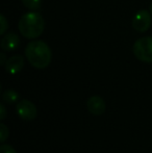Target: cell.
Listing matches in <instances>:
<instances>
[{
	"instance_id": "1",
	"label": "cell",
	"mask_w": 152,
	"mask_h": 153,
	"mask_svg": "<svg viewBox=\"0 0 152 153\" xmlns=\"http://www.w3.org/2000/svg\"><path fill=\"white\" fill-rule=\"evenodd\" d=\"M25 56L33 67L45 69L50 65L52 53L48 45L43 41H33L26 45Z\"/></svg>"
},
{
	"instance_id": "2",
	"label": "cell",
	"mask_w": 152,
	"mask_h": 153,
	"mask_svg": "<svg viewBox=\"0 0 152 153\" xmlns=\"http://www.w3.org/2000/svg\"><path fill=\"white\" fill-rule=\"evenodd\" d=\"M18 28L20 33L26 39L39 38L45 29V21L42 15L30 12L23 15L19 20Z\"/></svg>"
},
{
	"instance_id": "3",
	"label": "cell",
	"mask_w": 152,
	"mask_h": 153,
	"mask_svg": "<svg viewBox=\"0 0 152 153\" xmlns=\"http://www.w3.org/2000/svg\"><path fill=\"white\" fill-rule=\"evenodd\" d=\"M132 52L139 61L152 62V36H143L136 41Z\"/></svg>"
},
{
	"instance_id": "4",
	"label": "cell",
	"mask_w": 152,
	"mask_h": 153,
	"mask_svg": "<svg viewBox=\"0 0 152 153\" xmlns=\"http://www.w3.org/2000/svg\"><path fill=\"white\" fill-rule=\"evenodd\" d=\"M151 26V13L147 10H141L132 18V27L139 32L147 31Z\"/></svg>"
},
{
	"instance_id": "5",
	"label": "cell",
	"mask_w": 152,
	"mask_h": 153,
	"mask_svg": "<svg viewBox=\"0 0 152 153\" xmlns=\"http://www.w3.org/2000/svg\"><path fill=\"white\" fill-rule=\"evenodd\" d=\"M16 111L19 117L22 120H25V121H31V120H33L37 117V114H38L36 105L31 101L26 100V99H23V100H21L17 104Z\"/></svg>"
},
{
	"instance_id": "6",
	"label": "cell",
	"mask_w": 152,
	"mask_h": 153,
	"mask_svg": "<svg viewBox=\"0 0 152 153\" xmlns=\"http://www.w3.org/2000/svg\"><path fill=\"white\" fill-rule=\"evenodd\" d=\"M87 107L90 114L94 116H101L105 113L106 104L103 98L100 96H92L87 102Z\"/></svg>"
},
{
	"instance_id": "7",
	"label": "cell",
	"mask_w": 152,
	"mask_h": 153,
	"mask_svg": "<svg viewBox=\"0 0 152 153\" xmlns=\"http://www.w3.org/2000/svg\"><path fill=\"white\" fill-rule=\"evenodd\" d=\"M20 44V39L14 32H7L3 36V38L1 39V42H0V46L3 49L4 51H14L17 47Z\"/></svg>"
},
{
	"instance_id": "8",
	"label": "cell",
	"mask_w": 152,
	"mask_h": 153,
	"mask_svg": "<svg viewBox=\"0 0 152 153\" xmlns=\"http://www.w3.org/2000/svg\"><path fill=\"white\" fill-rule=\"evenodd\" d=\"M24 66V57L22 55H13L5 62V70L10 74H17L22 70Z\"/></svg>"
},
{
	"instance_id": "9",
	"label": "cell",
	"mask_w": 152,
	"mask_h": 153,
	"mask_svg": "<svg viewBox=\"0 0 152 153\" xmlns=\"http://www.w3.org/2000/svg\"><path fill=\"white\" fill-rule=\"evenodd\" d=\"M20 98V95L19 93H17L15 90H6L2 94V99H3L4 102L8 103V104H12L15 103L18 99Z\"/></svg>"
},
{
	"instance_id": "10",
	"label": "cell",
	"mask_w": 152,
	"mask_h": 153,
	"mask_svg": "<svg viewBox=\"0 0 152 153\" xmlns=\"http://www.w3.org/2000/svg\"><path fill=\"white\" fill-rule=\"evenodd\" d=\"M22 3L28 10H37L42 5V0H22Z\"/></svg>"
},
{
	"instance_id": "11",
	"label": "cell",
	"mask_w": 152,
	"mask_h": 153,
	"mask_svg": "<svg viewBox=\"0 0 152 153\" xmlns=\"http://www.w3.org/2000/svg\"><path fill=\"white\" fill-rule=\"evenodd\" d=\"M8 127L6 126L4 123L0 124V142L4 143L6 141V139L8 137Z\"/></svg>"
},
{
	"instance_id": "12",
	"label": "cell",
	"mask_w": 152,
	"mask_h": 153,
	"mask_svg": "<svg viewBox=\"0 0 152 153\" xmlns=\"http://www.w3.org/2000/svg\"><path fill=\"white\" fill-rule=\"evenodd\" d=\"M0 23H1V26H0V34L3 36V34H5V31L7 30V28H8V22L3 15L0 16Z\"/></svg>"
},
{
	"instance_id": "13",
	"label": "cell",
	"mask_w": 152,
	"mask_h": 153,
	"mask_svg": "<svg viewBox=\"0 0 152 153\" xmlns=\"http://www.w3.org/2000/svg\"><path fill=\"white\" fill-rule=\"evenodd\" d=\"M0 153H17L16 150L10 145H2L0 147Z\"/></svg>"
},
{
	"instance_id": "14",
	"label": "cell",
	"mask_w": 152,
	"mask_h": 153,
	"mask_svg": "<svg viewBox=\"0 0 152 153\" xmlns=\"http://www.w3.org/2000/svg\"><path fill=\"white\" fill-rule=\"evenodd\" d=\"M6 117V109H5V106H4L3 103L0 104V119L1 120H4Z\"/></svg>"
},
{
	"instance_id": "15",
	"label": "cell",
	"mask_w": 152,
	"mask_h": 153,
	"mask_svg": "<svg viewBox=\"0 0 152 153\" xmlns=\"http://www.w3.org/2000/svg\"><path fill=\"white\" fill-rule=\"evenodd\" d=\"M6 57H5V54H4L3 52L0 54V65H2V66H5V62H6Z\"/></svg>"
},
{
	"instance_id": "16",
	"label": "cell",
	"mask_w": 152,
	"mask_h": 153,
	"mask_svg": "<svg viewBox=\"0 0 152 153\" xmlns=\"http://www.w3.org/2000/svg\"><path fill=\"white\" fill-rule=\"evenodd\" d=\"M149 12H150L151 15H152V3L150 4V6H149Z\"/></svg>"
}]
</instances>
